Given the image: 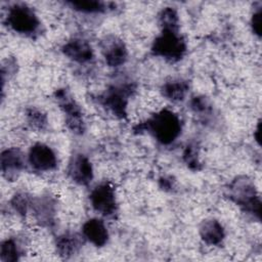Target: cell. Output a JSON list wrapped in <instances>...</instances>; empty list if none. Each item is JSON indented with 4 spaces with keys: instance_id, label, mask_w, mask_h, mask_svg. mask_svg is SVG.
Instances as JSON below:
<instances>
[{
    "instance_id": "cell-1",
    "label": "cell",
    "mask_w": 262,
    "mask_h": 262,
    "mask_svg": "<svg viewBox=\"0 0 262 262\" xmlns=\"http://www.w3.org/2000/svg\"><path fill=\"white\" fill-rule=\"evenodd\" d=\"M146 130L159 142L169 144L173 142L181 132L180 120L173 112L162 110L138 127V131Z\"/></svg>"
},
{
    "instance_id": "cell-2",
    "label": "cell",
    "mask_w": 262,
    "mask_h": 262,
    "mask_svg": "<svg viewBox=\"0 0 262 262\" xmlns=\"http://www.w3.org/2000/svg\"><path fill=\"white\" fill-rule=\"evenodd\" d=\"M228 195L243 210L260 218L261 202L251 179L248 177L234 179L228 187Z\"/></svg>"
},
{
    "instance_id": "cell-3",
    "label": "cell",
    "mask_w": 262,
    "mask_h": 262,
    "mask_svg": "<svg viewBox=\"0 0 262 262\" xmlns=\"http://www.w3.org/2000/svg\"><path fill=\"white\" fill-rule=\"evenodd\" d=\"M185 41L178 35L177 31L163 30L162 34L155 39L151 46V51L155 55L172 61L179 60L185 53Z\"/></svg>"
},
{
    "instance_id": "cell-4",
    "label": "cell",
    "mask_w": 262,
    "mask_h": 262,
    "mask_svg": "<svg viewBox=\"0 0 262 262\" xmlns=\"http://www.w3.org/2000/svg\"><path fill=\"white\" fill-rule=\"evenodd\" d=\"M7 24L19 34H33L39 28L40 21L32 8L25 4L13 5L7 14Z\"/></svg>"
},
{
    "instance_id": "cell-5",
    "label": "cell",
    "mask_w": 262,
    "mask_h": 262,
    "mask_svg": "<svg viewBox=\"0 0 262 262\" xmlns=\"http://www.w3.org/2000/svg\"><path fill=\"white\" fill-rule=\"evenodd\" d=\"M56 99L66 114V124L68 128L74 133L82 134L85 131V124L79 105L66 90H58L56 92Z\"/></svg>"
},
{
    "instance_id": "cell-6",
    "label": "cell",
    "mask_w": 262,
    "mask_h": 262,
    "mask_svg": "<svg viewBox=\"0 0 262 262\" xmlns=\"http://www.w3.org/2000/svg\"><path fill=\"white\" fill-rule=\"evenodd\" d=\"M93 209L103 216H112L117 211L115 190L110 183H100L90 193Z\"/></svg>"
},
{
    "instance_id": "cell-7",
    "label": "cell",
    "mask_w": 262,
    "mask_h": 262,
    "mask_svg": "<svg viewBox=\"0 0 262 262\" xmlns=\"http://www.w3.org/2000/svg\"><path fill=\"white\" fill-rule=\"evenodd\" d=\"M29 163L38 171H50L56 167L57 161L54 151L48 145L36 143L30 148Z\"/></svg>"
},
{
    "instance_id": "cell-8",
    "label": "cell",
    "mask_w": 262,
    "mask_h": 262,
    "mask_svg": "<svg viewBox=\"0 0 262 262\" xmlns=\"http://www.w3.org/2000/svg\"><path fill=\"white\" fill-rule=\"evenodd\" d=\"M101 51L110 67H119L127 60V48L122 40L108 36L101 41Z\"/></svg>"
},
{
    "instance_id": "cell-9",
    "label": "cell",
    "mask_w": 262,
    "mask_h": 262,
    "mask_svg": "<svg viewBox=\"0 0 262 262\" xmlns=\"http://www.w3.org/2000/svg\"><path fill=\"white\" fill-rule=\"evenodd\" d=\"M68 174L74 182L81 185H87L93 178L92 165L86 156L76 154L70 160Z\"/></svg>"
},
{
    "instance_id": "cell-10",
    "label": "cell",
    "mask_w": 262,
    "mask_h": 262,
    "mask_svg": "<svg viewBox=\"0 0 262 262\" xmlns=\"http://www.w3.org/2000/svg\"><path fill=\"white\" fill-rule=\"evenodd\" d=\"M125 87H112L101 96L102 104L115 116L124 118L126 116L127 97L130 92Z\"/></svg>"
},
{
    "instance_id": "cell-11",
    "label": "cell",
    "mask_w": 262,
    "mask_h": 262,
    "mask_svg": "<svg viewBox=\"0 0 262 262\" xmlns=\"http://www.w3.org/2000/svg\"><path fill=\"white\" fill-rule=\"evenodd\" d=\"M1 171L7 179H12L17 176L25 166L24 156L17 148L11 147L1 152Z\"/></svg>"
},
{
    "instance_id": "cell-12",
    "label": "cell",
    "mask_w": 262,
    "mask_h": 262,
    "mask_svg": "<svg viewBox=\"0 0 262 262\" xmlns=\"http://www.w3.org/2000/svg\"><path fill=\"white\" fill-rule=\"evenodd\" d=\"M32 209L40 224L49 226L53 222L55 215V201L50 195H43L33 201Z\"/></svg>"
},
{
    "instance_id": "cell-13",
    "label": "cell",
    "mask_w": 262,
    "mask_h": 262,
    "mask_svg": "<svg viewBox=\"0 0 262 262\" xmlns=\"http://www.w3.org/2000/svg\"><path fill=\"white\" fill-rule=\"evenodd\" d=\"M84 237L95 247H103L108 239V231L100 219H90L82 227Z\"/></svg>"
},
{
    "instance_id": "cell-14",
    "label": "cell",
    "mask_w": 262,
    "mask_h": 262,
    "mask_svg": "<svg viewBox=\"0 0 262 262\" xmlns=\"http://www.w3.org/2000/svg\"><path fill=\"white\" fill-rule=\"evenodd\" d=\"M62 52L66 56L78 62H86L93 57L90 44L82 39H73L67 42L62 47Z\"/></svg>"
},
{
    "instance_id": "cell-15",
    "label": "cell",
    "mask_w": 262,
    "mask_h": 262,
    "mask_svg": "<svg viewBox=\"0 0 262 262\" xmlns=\"http://www.w3.org/2000/svg\"><path fill=\"white\" fill-rule=\"evenodd\" d=\"M200 235L202 239L211 246L220 245L225 236L223 226L214 219L206 220L200 227Z\"/></svg>"
},
{
    "instance_id": "cell-16",
    "label": "cell",
    "mask_w": 262,
    "mask_h": 262,
    "mask_svg": "<svg viewBox=\"0 0 262 262\" xmlns=\"http://www.w3.org/2000/svg\"><path fill=\"white\" fill-rule=\"evenodd\" d=\"M81 247V239L75 233H64L56 239V250L60 257L70 258L74 256Z\"/></svg>"
},
{
    "instance_id": "cell-17",
    "label": "cell",
    "mask_w": 262,
    "mask_h": 262,
    "mask_svg": "<svg viewBox=\"0 0 262 262\" xmlns=\"http://www.w3.org/2000/svg\"><path fill=\"white\" fill-rule=\"evenodd\" d=\"M187 90L188 84L180 80L167 82L162 87L163 95L172 101L182 100L185 97Z\"/></svg>"
},
{
    "instance_id": "cell-18",
    "label": "cell",
    "mask_w": 262,
    "mask_h": 262,
    "mask_svg": "<svg viewBox=\"0 0 262 262\" xmlns=\"http://www.w3.org/2000/svg\"><path fill=\"white\" fill-rule=\"evenodd\" d=\"M19 259V250L13 238L4 241L0 247V260L2 262H15Z\"/></svg>"
},
{
    "instance_id": "cell-19",
    "label": "cell",
    "mask_w": 262,
    "mask_h": 262,
    "mask_svg": "<svg viewBox=\"0 0 262 262\" xmlns=\"http://www.w3.org/2000/svg\"><path fill=\"white\" fill-rule=\"evenodd\" d=\"M160 24L163 30L177 31L178 29V16L176 11L171 7H166L160 13Z\"/></svg>"
},
{
    "instance_id": "cell-20",
    "label": "cell",
    "mask_w": 262,
    "mask_h": 262,
    "mask_svg": "<svg viewBox=\"0 0 262 262\" xmlns=\"http://www.w3.org/2000/svg\"><path fill=\"white\" fill-rule=\"evenodd\" d=\"M28 124L36 130H44L47 126L46 115L36 108H30L27 111Z\"/></svg>"
},
{
    "instance_id": "cell-21",
    "label": "cell",
    "mask_w": 262,
    "mask_h": 262,
    "mask_svg": "<svg viewBox=\"0 0 262 262\" xmlns=\"http://www.w3.org/2000/svg\"><path fill=\"white\" fill-rule=\"evenodd\" d=\"M70 5L79 11L83 12H99L104 10V4L100 1L94 0H84V1H72Z\"/></svg>"
},
{
    "instance_id": "cell-22",
    "label": "cell",
    "mask_w": 262,
    "mask_h": 262,
    "mask_svg": "<svg viewBox=\"0 0 262 262\" xmlns=\"http://www.w3.org/2000/svg\"><path fill=\"white\" fill-rule=\"evenodd\" d=\"M32 200L31 198L24 192L16 193L12 200H11V206L14 209L15 212H17L19 215H26L30 207L32 206Z\"/></svg>"
},
{
    "instance_id": "cell-23",
    "label": "cell",
    "mask_w": 262,
    "mask_h": 262,
    "mask_svg": "<svg viewBox=\"0 0 262 262\" xmlns=\"http://www.w3.org/2000/svg\"><path fill=\"white\" fill-rule=\"evenodd\" d=\"M184 161L187 164V166L192 170H199L200 169V162L198 158V152L194 146H187L186 150L183 155Z\"/></svg>"
},
{
    "instance_id": "cell-24",
    "label": "cell",
    "mask_w": 262,
    "mask_h": 262,
    "mask_svg": "<svg viewBox=\"0 0 262 262\" xmlns=\"http://www.w3.org/2000/svg\"><path fill=\"white\" fill-rule=\"evenodd\" d=\"M261 23H262V13H261V9H258L256 12H254V14L252 15V19H251V25H252V29L253 32L257 35V36H261Z\"/></svg>"
},
{
    "instance_id": "cell-25",
    "label": "cell",
    "mask_w": 262,
    "mask_h": 262,
    "mask_svg": "<svg viewBox=\"0 0 262 262\" xmlns=\"http://www.w3.org/2000/svg\"><path fill=\"white\" fill-rule=\"evenodd\" d=\"M190 105H191V108L195 113H202V112H206L208 110V103L204 97H194L191 100Z\"/></svg>"
},
{
    "instance_id": "cell-26",
    "label": "cell",
    "mask_w": 262,
    "mask_h": 262,
    "mask_svg": "<svg viewBox=\"0 0 262 262\" xmlns=\"http://www.w3.org/2000/svg\"><path fill=\"white\" fill-rule=\"evenodd\" d=\"M254 136H255L256 140H257L258 143H259V142H260V123H259L258 126H257V129H256V131H255Z\"/></svg>"
}]
</instances>
